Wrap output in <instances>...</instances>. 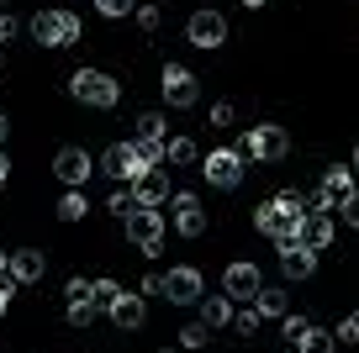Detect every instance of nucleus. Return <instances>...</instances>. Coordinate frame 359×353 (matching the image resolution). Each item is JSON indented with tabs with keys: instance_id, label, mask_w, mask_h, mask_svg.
<instances>
[{
	"instance_id": "obj_40",
	"label": "nucleus",
	"mask_w": 359,
	"mask_h": 353,
	"mask_svg": "<svg viewBox=\"0 0 359 353\" xmlns=\"http://www.w3.org/2000/svg\"><path fill=\"white\" fill-rule=\"evenodd\" d=\"M11 32H16V22H11V16H0V43H11Z\"/></svg>"
},
{
	"instance_id": "obj_11",
	"label": "nucleus",
	"mask_w": 359,
	"mask_h": 353,
	"mask_svg": "<svg viewBox=\"0 0 359 353\" xmlns=\"http://www.w3.org/2000/svg\"><path fill=\"white\" fill-rule=\"evenodd\" d=\"M90 174H95V164H90L85 148H58V153H53V179H58V185L79 190Z\"/></svg>"
},
{
	"instance_id": "obj_42",
	"label": "nucleus",
	"mask_w": 359,
	"mask_h": 353,
	"mask_svg": "<svg viewBox=\"0 0 359 353\" xmlns=\"http://www.w3.org/2000/svg\"><path fill=\"white\" fill-rule=\"evenodd\" d=\"M6 132H11V122H6V111H0V143H6Z\"/></svg>"
},
{
	"instance_id": "obj_43",
	"label": "nucleus",
	"mask_w": 359,
	"mask_h": 353,
	"mask_svg": "<svg viewBox=\"0 0 359 353\" xmlns=\"http://www.w3.org/2000/svg\"><path fill=\"white\" fill-rule=\"evenodd\" d=\"M243 6H248V11H259V6H264V0H243Z\"/></svg>"
},
{
	"instance_id": "obj_10",
	"label": "nucleus",
	"mask_w": 359,
	"mask_h": 353,
	"mask_svg": "<svg viewBox=\"0 0 359 353\" xmlns=\"http://www.w3.org/2000/svg\"><path fill=\"white\" fill-rule=\"evenodd\" d=\"M201 296H206V285H201V269L180 264V269H169V275H164V300H175V306H196Z\"/></svg>"
},
{
	"instance_id": "obj_44",
	"label": "nucleus",
	"mask_w": 359,
	"mask_h": 353,
	"mask_svg": "<svg viewBox=\"0 0 359 353\" xmlns=\"http://www.w3.org/2000/svg\"><path fill=\"white\" fill-rule=\"evenodd\" d=\"M158 353H180V348H158Z\"/></svg>"
},
{
	"instance_id": "obj_13",
	"label": "nucleus",
	"mask_w": 359,
	"mask_h": 353,
	"mask_svg": "<svg viewBox=\"0 0 359 353\" xmlns=\"http://www.w3.org/2000/svg\"><path fill=\"white\" fill-rule=\"evenodd\" d=\"M101 169H106L111 179H122V185H133V179L143 174L148 164L137 158V143H111V148L101 153Z\"/></svg>"
},
{
	"instance_id": "obj_5",
	"label": "nucleus",
	"mask_w": 359,
	"mask_h": 353,
	"mask_svg": "<svg viewBox=\"0 0 359 353\" xmlns=\"http://www.w3.org/2000/svg\"><path fill=\"white\" fill-rule=\"evenodd\" d=\"M201 174H206V185H212V190H238V185H243V174H248L243 148H217V153H206L201 158Z\"/></svg>"
},
{
	"instance_id": "obj_2",
	"label": "nucleus",
	"mask_w": 359,
	"mask_h": 353,
	"mask_svg": "<svg viewBox=\"0 0 359 353\" xmlns=\"http://www.w3.org/2000/svg\"><path fill=\"white\" fill-rule=\"evenodd\" d=\"M243 158L248 164H280L285 153H291V137H285V127H275V122H259V127H248L243 132Z\"/></svg>"
},
{
	"instance_id": "obj_6",
	"label": "nucleus",
	"mask_w": 359,
	"mask_h": 353,
	"mask_svg": "<svg viewBox=\"0 0 359 353\" xmlns=\"http://www.w3.org/2000/svg\"><path fill=\"white\" fill-rule=\"evenodd\" d=\"M32 43H43V48L79 43V16L74 11H37L32 16Z\"/></svg>"
},
{
	"instance_id": "obj_4",
	"label": "nucleus",
	"mask_w": 359,
	"mask_h": 353,
	"mask_svg": "<svg viewBox=\"0 0 359 353\" xmlns=\"http://www.w3.org/2000/svg\"><path fill=\"white\" fill-rule=\"evenodd\" d=\"M354 195H359L354 169H348V164H333V169L323 174V185H317L312 195H306V211H338L344 200H354Z\"/></svg>"
},
{
	"instance_id": "obj_7",
	"label": "nucleus",
	"mask_w": 359,
	"mask_h": 353,
	"mask_svg": "<svg viewBox=\"0 0 359 353\" xmlns=\"http://www.w3.org/2000/svg\"><path fill=\"white\" fill-rule=\"evenodd\" d=\"M185 37H191V48H222L227 43V22H222V11H212V6H201V11L185 22Z\"/></svg>"
},
{
	"instance_id": "obj_25",
	"label": "nucleus",
	"mask_w": 359,
	"mask_h": 353,
	"mask_svg": "<svg viewBox=\"0 0 359 353\" xmlns=\"http://www.w3.org/2000/svg\"><path fill=\"white\" fill-rule=\"evenodd\" d=\"M85 211H90V200L79 195V190H69V195L58 200V221H85Z\"/></svg>"
},
{
	"instance_id": "obj_21",
	"label": "nucleus",
	"mask_w": 359,
	"mask_h": 353,
	"mask_svg": "<svg viewBox=\"0 0 359 353\" xmlns=\"http://www.w3.org/2000/svg\"><path fill=\"white\" fill-rule=\"evenodd\" d=\"M254 311H259V317H285V311H291V300H285V290H275V285H259Z\"/></svg>"
},
{
	"instance_id": "obj_32",
	"label": "nucleus",
	"mask_w": 359,
	"mask_h": 353,
	"mask_svg": "<svg viewBox=\"0 0 359 353\" xmlns=\"http://www.w3.org/2000/svg\"><path fill=\"white\" fill-rule=\"evenodd\" d=\"M133 6H137V0H95V11L111 16V22H116V16H133Z\"/></svg>"
},
{
	"instance_id": "obj_3",
	"label": "nucleus",
	"mask_w": 359,
	"mask_h": 353,
	"mask_svg": "<svg viewBox=\"0 0 359 353\" xmlns=\"http://www.w3.org/2000/svg\"><path fill=\"white\" fill-rule=\"evenodd\" d=\"M122 221H127V243H133L137 254H158V248H164L169 227H164V211L158 206H133V216H122Z\"/></svg>"
},
{
	"instance_id": "obj_9",
	"label": "nucleus",
	"mask_w": 359,
	"mask_h": 353,
	"mask_svg": "<svg viewBox=\"0 0 359 353\" xmlns=\"http://www.w3.org/2000/svg\"><path fill=\"white\" fill-rule=\"evenodd\" d=\"M164 206L175 211V232H180V237H201V232H206V211H201V200H196L191 190H175Z\"/></svg>"
},
{
	"instance_id": "obj_1",
	"label": "nucleus",
	"mask_w": 359,
	"mask_h": 353,
	"mask_svg": "<svg viewBox=\"0 0 359 353\" xmlns=\"http://www.w3.org/2000/svg\"><path fill=\"white\" fill-rule=\"evenodd\" d=\"M69 95L79 100V106H95V111H111L116 100H122V85H116L106 69H79L74 79H69Z\"/></svg>"
},
{
	"instance_id": "obj_30",
	"label": "nucleus",
	"mask_w": 359,
	"mask_h": 353,
	"mask_svg": "<svg viewBox=\"0 0 359 353\" xmlns=\"http://www.w3.org/2000/svg\"><path fill=\"white\" fill-rule=\"evenodd\" d=\"M259 321H264V317L254 311V300H248L243 311H233V332H243V338H248V332H259Z\"/></svg>"
},
{
	"instance_id": "obj_24",
	"label": "nucleus",
	"mask_w": 359,
	"mask_h": 353,
	"mask_svg": "<svg viewBox=\"0 0 359 353\" xmlns=\"http://www.w3.org/2000/svg\"><path fill=\"white\" fill-rule=\"evenodd\" d=\"M275 211L291 216V221H302L306 216V195H302V190H280V195H275Z\"/></svg>"
},
{
	"instance_id": "obj_28",
	"label": "nucleus",
	"mask_w": 359,
	"mask_h": 353,
	"mask_svg": "<svg viewBox=\"0 0 359 353\" xmlns=\"http://www.w3.org/2000/svg\"><path fill=\"white\" fill-rule=\"evenodd\" d=\"M90 296H95V306H101V311H111V300L116 296H122V285H116V279H90Z\"/></svg>"
},
{
	"instance_id": "obj_31",
	"label": "nucleus",
	"mask_w": 359,
	"mask_h": 353,
	"mask_svg": "<svg viewBox=\"0 0 359 353\" xmlns=\"http://www.w3.org/2000/svg\"><path fill=\"white\" fill-rule=\"evenodd\" d=\"M275 221H280L275 200H259V206H254V227H259V232H275Z\"/></svg>"
},
{
	"instance_id": "obj_15",
	"label": "nucleus",
	"mask_w": 359,
	"mask_h": 353,
	"mask_svg": "<svg viewBox=\"0 0 359 353\" xmlns=\"http://www.w3.org/2000/svg\"><path fill=\"white\" fill-rule=\"evenodd\" d=\"M133 195H137V206H164V200L175 195V185H169V174L154 164V169H143V174L133 179Z\"/></svg>"
},
{
	"instance_id": "obj_36",
	"label": "nucleus",
	"mask_w": 359,
	"mask_h": 353,
	"mask_svg": "<svg viewBox=\"0 0 359 353\" xmlns=\"http://www.w3.org/2000/svg\"><path fill=\"white\" fill-rule=\"evenodd\" d=\"M133 143H137V137H133ZM137 158H143V164L154 169L158 158H164V143H137Z\"/></svg>"
},
{
	"instance_id": "obj_41",
	"label": "nucleus",
	"mask_w": 359,
	"mask_h": 353,
	"mask_svg": "<svg viewBox=\"0 0 359 353\" xmlns=\"http://www.w3.org/2000/svg\"><path fill=\"white\" fill-rule=\"evenodd\" d=\"M6 179H11V158L0 153V190H6Z\"/></svg>"
},
{
	"instance_id": "obj_22",
	"label": "nucleus",
	"mask_w": 359,
	"mask_h": 353,
	"mask_svg": "<svg viewBox=\"0 0 359 353\" xmlns=\"http://www.w3.org/2000/svg\"><path fill=\"white\" fill-rule=\"evenodd\" d=\"M164 164H196V143L191 137H164Z\"/></svg>"
},
{
	"instance_id": "obj_20",
	"label": "nucleus",
	"mask_w": 359,
	"mask_h": 353,
	"mask_svg": "<svg viewBox=\"0 0 359 353\" xmlns=\"http://www.w3.org/2000/svg\"><path fill=\"white\" fill-rule=\"evenodd\" d=\"M291 342H296V353H333V342H338V338H333L327 327H317V321H306V327L296 332Z\"/></svg>"
},
{
	"instance_id": "obj_17",
	"label": "nucleus",
	"mask_w": 359,
	"mask_h": 353,
	"mask_svg": "<svg viewBox=\"0 0 359 353\" xmlns=\"http://www.w3.org/2000/svg\"><path fill=\"white\" fill-rule=\"evenodd\" d=\"M43 269H48V258L37 254V248H16V254H11V279H16V285H37Z\"/></svg>"
},
{
	"instance_id": "obj_34",
	"label": "nucleus",
	"mask_w": 359,
	"mask_h": 353,
	"mask_svg": "<svg viewBox=\"0 0 359 353\" xmlns=\"http://www.w3.org/2000/svg\"><path fill=\"white\" fill-rule=\"evenodd\" d=\"M64 296H69V300H95V296H90V279H85V275H74V279H69V285H64Z\"/></svg>"
},
{
	"instance_id": "obj_16",
	"label": "nucleus",
	"mask_w": 359,
	"mask_h": 353,
	"mask_svg": "<svg viewBox=\"0 0 359 353\" xmlns=\"http://www.w3.org/2000/svg\"><path fill=\"white\" fill-rule=\"evenodd\" d=\"M111 321H116L122 332H137V327L148 321V306H143V296H127V290H122V296L111 300Z\"/></svg>"
},
{
	"instance_id": "obj_14",
	"label": "nucleus",
	"mask_w": 359,
	"mask_h": 353,
	"mask_svg": "<svg viewBox=\"0 0 359 353\" xmlns=\"http://www.w3.org/2000/svg\"><path fill=\"white\" fill-rule=\"evenodd\" d=\"M259 285H264V275H259L248 258H238V264H227V269H222V290H227L233 300H254V296H259Z\"/></svg>"
},
{
	"instance_id": "obj_29",
	"label": "nucleus",
	"mask_w": 359,
	"mask_h": 353,
	"mask_svg": "<svg viewBox=\"0 0 359 353\" xmlns=\"http://www.w3.org/2000/svg\"><path fill=\"white\" fill-rule=\"evenodd\" d=\"M133 206H137L133 185H116V190H111V200H106V211H111V216H133Z\"/></svg>"
},
{
	"instance_id": "obj_8",
	"label": "nucleus",
	"mask_w": 359,
	"mask_h": 353,
	"mask_svg": "<svg viewBox=\"0 0 359 353\" xmlns=\"http://www.w3.org/2000/svg\"><path fill=\"white\" fill-rule=\"evenodd\" d=\"M158 90H164V106H196V95H201V85H196L191 69H180V64H164V74H158Z\"/></svg>"
},
{
	"instance_id": "obj_37",
	"label": "nucleus",
	"mask_w": 359,
	"mask_h": 353,
	"mask_svg": "<svg viewBox=\"0 0 359 353\" xmlns=\"http://www.w3.org/2000/svg\"><path fill=\"white\" fill-rule=\"evenodd\" d=\"M233 116H238V111L227 106V100H217V106H212V127H233Z\"/></svg>"
},
{
	"instance_id": "obj_39",
	"label": "nucleus",
	"mask_w": 359,
	"mask_h": 353,
	"mask_svg": "<svg viewBox=\"0 0 359 353\" xmlns=\"http://www.w3.org/2000/svg\"><path fill=\"white\" fill-rule=\"evenodd\" d=\"M143 296H164V275H148L143 279Z\"/></svg>"
},
{
	"instance_id": "obj_26",
	"label": "nucleus",
	"mask_w": 359,
	"mask_h": 353,
	"mask_svg": "<svg viewBox=\"0 0 359 353\" xmlns=\"http://www.w3.org/2000/svg\"><path fill=\"white\" fill-rule=\"evenodd\" d=\"M95 317H101L95 300H69V327H95Z\"/></svg>"
},
{
	"instance_id": "obj_27",
	"label": "nucleus",
	"mask_w": 359,
	"mask_h": 353,
	"mask_svg": "<svg viewBox=\"0 0 359 353\" xmlns=\"http://www.w3.org/2000/svg\"><path fill=\"white\" fill-rule=\"evenodd\" d=\"M206 342H212V327H206V321L180 327V353H185V348H206Z\"/></svg>"
},
{
	"instance_id": "obj_23",
	"label": "nucleus",
	"mask_w": 359,
	"mask_h": 353,
	"mask_svg": "<svg viewBox=\"0 0 359 353\" xmlns=\"http://www.w3.org/2000/svg\"><path fill=\"white\" fill-rule=\"evenodd\" d=\"M133 127H137V143H164V116L158 111H143Z\"/></svg>"
},
{
	"instance_id": "obj_18",
	"label": "nucleus",
	"mask_w": 359,
	"mask_h": 353,
	"mask_svg": "<svg viewBox=\"0 0 359 353\" xmlns=\"http://www.w3.org/2000/svg\"><path fill=\"white\" fill-rule=\"evenodd\" d=\"M280 269H285V279H312L317 254H312V248H302V243H291V248H280Z\"/></svg>"
},
{
	"instance_id": "obj_33",
	"label": "nucleus",
	"mask_w": 359,
	"mask_h": 353,
	"mask_svg": "<svg viewBox=\"0 0 359 353\" xmlns=\"http://www.w3.org/2000/svg\"><path fill=\"white\" fill-rule=\"evenodd\" d=\"M133 16H137V27H143V32H158V22H164V16H158V6H133Z\"/></svg>"
},
{
	"instance_id": "obj_45",
	"label": "nucleus",
	"mask_w": 359,
	"mask_h": 353,
	"mask_svg": "<svg viewBox=\"0 0 359 353\" xmlns=\"http://www.w3.org/2000/svg\"><path fill=\"white\" fill-rule=\"evenodd\" d=\"M354 169H359V148H354Z\"/></svg>"
},
{
	"instance_id": "obj_35",
	"label": "nucleus",
	"mask_w": 359,
	"mask_h": 353,
	"mask_svg": "<svg viewBox=\"0 0 359 353\" xmlns=\"http://www.w3.org/2000/svg\"><path fill=\"white\" fill-rule=\"evenodd\" d=\"M333 338H338V342H359V311L338 321V332H333Z\"/></svg>"
},
{
	"instance_id": "obj_12",
	"label": "nucleus",
	"mask_w": 359,
	"mask_h": 353,
	"mask_svg": "<svg viewBox=\"0 0 359 353\" xmlns=\"http://www.w3.org/2000/svg\"><path fill=\"white\" fill-rule=\"evenodd\" d=\"M333 232H338L333 211H306V216L296 221V243H302V248H312V254H323V248L333 243Z\"/></svg>"
},
{
	"instance_id": "obj_38",
	"label": "nucleus",
	"mask_w": 359,
	"mask_h": 353,
	"mask_svg": "<svg viewBox=\"0 0 359 353\" xmlns=\"http://www.w3.org/2000/svg\"><path fill=\"white\" fill-rule=\"evenodd\" d=\"M338 216H344V221H348V227H354V232H359V195H354V200H344V206H338Z\"/></svg>"
},
{
	"instance_id": "obj_19",
	"label": "nucleus",
	"mask_w": 359,
	"mask_h": 353,
	"mask_svg": "<svg viewBox=\"0 0 359 353\" xmlns=\"http://www.w3.org/2000/svg\"><path fill=\"white\" fill-rule=\"evenodd\" d=\"M233 296H227V290H222V296H201V321H206V327H212V332H222V327H233Z\"/></svg>"
}]
</instances>
